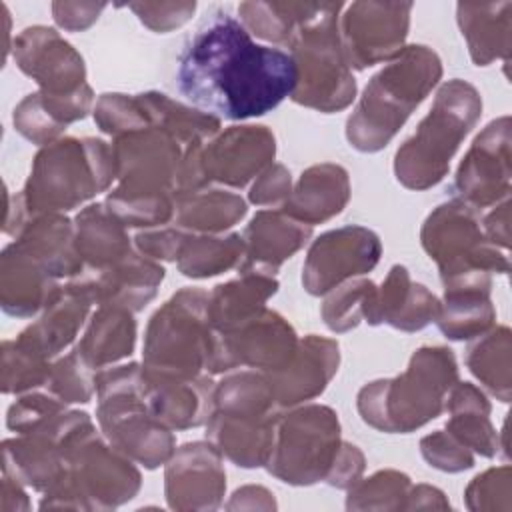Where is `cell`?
Returning <instances> with one entry per match:
<instances>
[{
  "label": "cell",
  "instance_id": "cell-4",
  "mask_svg": "<svg viewBox=\"0 0 512 512\" xmlns=\"http://www.w3.org/2000/svg\"><path fill=\"white\" fill-rule=\"evenodd\" d=\"M440 74L442 66L436 52L420 44L406 46L364 88L362 100L346 124L348 142L362 152H376L386 146Z\"/></svg>",
  "mask_w": 512,
  "mask_h": 512
},
{
  "label": "cell",
  "instance_id": "cell-16",
  "mask_svg": "<svg viewBox=\"0 0 512 512\" xmlns=\"http://www.w3.org/2000/svg\"><path fill=\"white\" fill-rule=\"evenodd\" d=\"M14 58L20 70L32 76L46 94H74L86 86L82 56L52 28L22 30L14 40Z\"/></svg>",
  "mask_w": 512,
  "mask_h": 512
},
{
  "label": "cell",
  "instance_id": "cell-15",
  "mask_svg": "<svg viewBox=\"0 0 512 512\" xmlns=\"http://www.w3.org/2000/svg\"><path fill=\"white\" fill-rule=\"evenodd\" d=\"M378 236L362 226L330 230L314 240L304 262L302 284L310 294H324L342 280L364 274L380 258Z\"/></svg>",
  "mask_w": 512,
  "mask_h": 512
},
{
  "label": "cell",
  "instance_id": "cell-20",
  "mask_svg": "<svg viewBox=\"0 0 512 512\" xmlns=\"http://www.w3.org/2000/svg\"><path fill=\"white\" fill-rule=\"evenodd\" d=\"M440 302L422 284H412L404 266H394L380 290L374 288L364 318L370 324L386 322L398 330L414 332L438 318Z\"/></svg>",
  "mask_w": 512,
  "mask_h": 512
},
{
  "label": "cell",
  "instance_id": "cell-22",
  "mask_svg": "<svg viewBox=\"0 0 512 512\" xmlns=\"http://www.w3.org/2000/svg\"><path fill=\"white\" fill-rule=\"evenodd\" d=\"M312 226L288 216L286 212H258L248 224L242 242L246 262L242 270L270 274L306 244Z\"/></svg>",
  "mask_w": 512,
  "mask_h": 512
},
{
  "label": "cell",
  "instance_id": "cell-1",
  "mask_svg": "<svg viewBox=\"0 0 512 512\" xmlns=\"http://www.w3.org/2000/svg\"><path fill=\"white\" fill-rule=\"evenodd\" d=\"M298 84L290 52L256 44L222 8L186 38L176 68L180 94L210 116L246 120L274 110Z\"/></svg>",
  "mask_w": 512,
  "mask_h": 512
},
{
  "label": "cell",
  "instance_id": "cell-17",
  "mask_svg": "<svg viewBox=\"0 0 512 512\" xmlns=\"http://www.w3.org/2000/svg\"><path fill=\"white\" fill-rule=\"evenodd\" d=\"M508 178V118H500L474 140L458 168L452 190L456 200L470 206H488L500 196H508Z\"/></svg>",
  "mask_w": 512,
  "mask_h": 512
},
{
  "label": "cell",
  "instance_id": "cell-26",
  "mask_svg": "<svg viewBox=\"0 0 512 512\" xmlns=\"http://www.w3.org/2000/svg\"><path fill=\"white\" fill-rule=\"evenodd\" d=\"M488 292L490 280H468L446 286L444 304H440L436 318V324L446 338H472L490 326L494 320V308Z\"/></svg>",
  "mask_w": 512,
  "mask_h": 512
},
{
  "label": "cell",
  "instance_id": "cell-30",
  "mask_svg": "<svg viewBox=\"0 0 512 512\" xmlns=\"http://www.w3.org/2000/svg\"><path fill=\"white\" fill-rule=\"evenodd\" d=\"M448 410L452 412V420L446 424L450 436H454L462 446L474 448L482 456L496 454L498 442L488 420L490 406L478 388L468 382L454 386Z\"/></svg>",
  "mask_w": 512,
  "mask_h": 512
},
{
  "label": "cell",
  "instance_id": "cell-29",
  "mask_svg": "<svg viewBox=\"0 0 512 512\" xmlns=\"http://www.w3.org/2000/svg\"><path fill=\"white\" fill-rule=\"evenodd\" d=\"M510 2L502 4H458V24L468 40L472 60L486 66L500 54H508Z\"/></svg>",
  "mask_w": 512,
  "mask_h": 512
},
{
  "label": "cell",
  "instance_id": "cell-19",
  "mask_svg": "<svg viewBox=\"0 0 512 512\" xmlns=\"http://www.w3.org/2000/svg\"><path fill=\"white\" fill-rule=\"evenodd\" d=\"M226 474L220 466L218 448L214 444H186L178 450L166 470V494L170 506L182 504L188 498L186 508H198L196 500H204V506L214 508L226 488Z\"/></svg>",
  "mask_w": 512,
  "mask_h": 512
},
{
  "label": "cell",
  "instance_id": "cell-18",
  "mask_svg": "<svg viewBox=\"0 0 512 512\" xmlns=\"http://www.w3.org/2000/svg\"><path fill=\"white\" fill-rule=\"evenodd\" d=\"M162 278V266L128 254L110 266L80 272L72 284L102 306L140 310L156 294Z\"/></svg>",
  "mask_w": 512,
  "mask_h": 512
},
{
  "label": "cell",
  "instance_id": "cell-9",
  "mask_svg": "<svg viewBox=\"0 0 512 512\" xmlns=\"http://www.w3.org/2000/svg\"><path fill=\"white\" fill-rule=\"evenodd\" d=\"M342 8L340 2L318 4L312 18L302 24L290 42V54L298 68L292 100L320 112L342 110L356 94V82L338 36V12Z\"/></svg>",
  "mask_w": 512,
  "mask_h": 512
},
{
  "label": "cell",
  "instance_id": "cell-10",
  "mask_svg": "<svg viewBox=\"0 0 512 512\" xmlns=\"http://www.w3.org/2000/svg\"><path fill=\"white\" fill-rule=\"evenodd\" d=\"M268 470L290 484H312L330 478L340 458V424L326 406H308L276 422ZM344 446V444H342Z\"/></svg>",
  "mask_w": 512,
  "mask_h": 512
},
{
  "label": "cell",
  "instance_id": "cell-3",
  "mask_svg": "<svg viewBox=\"0 0 512 512\" xmlns=\"http://www.w3.org/2000/svg\"><path fill=\"white\" fill-rule=\"evenodd\" d=\"M116 176L112 148L102 140L66 138L38 152L30 178L18 198L16 222L6 232L24 228V216L36 218L76 204L104 190Z\"/></svg>",
  "mask_w": 512,
  "mask_h": 512
},
{
  "label": "cell",
  "instance_id": "cell-32",
  "mask_svg": "<svg viewBox=\"0 0 512 512\" xmlns=\"http://www.w3.org/2000/svg\"><path fill=\"white\" fill-rule=\"evenodd\" d=\"M318 4H276V2H244L238 6L242 26L250 36L290 46L296 32L312 18Z\"/></svg>",
  "mask_w": 512,
  "mask_h": 512
},
{
  "label": "cell",
  "instance_id": "cell-12",
  "mask_svg": "<svg viewBox=\"0 0 512 512\" xmlns=\"http://www.w3.org/2000/svg\"><path fill=\"white\" fill-rule=\"evenodd\" d=\"M410 2H354L342 16V54L346 64L366 66L396 58L404 48Z\"/></svg>",
  "mask_w": 512,
  "mask_h": 512
},
{
  "label": "cell",
  "instance_id": "cell-37",
  "mask_svg": "<svg viewBox=\"0 0 512 512\" xmlns=\"http://www.w3.org/2000/svg\"><path fill=\"white\" fill-rule=\"evenodd\" d=\"M422 454L430 462V466H436L446 472H458L472 466V454L466 450V446L458 444L454 436H448V432H434L422 440Z\"/></svg>",
  "mask_w": 512,
  "mask_h": 512
},
{
  "label": "cell",
  "instance_id": "cell-24",
  "mask_svg": "<svg viewBox=\"0 0 512 512\" xmlns=\"http://www.w3.org/2000/svg\"><path fill=\"white\" fill-rule=\"evenodd\" d=\"M348 174L342 166L322 164L308 168L294 194L286 200L284 212L308 226L338 214L348 200Z\"/></svg>",
  "mask_w": 512,
  "mask_h": 512
},
{
  "label": "cell",
  "instance_id": "cell-33",
  "mask_svg": "<svg viewBox=\"0 0 512 512\" xmlns=\"http://www.w3.org/2000/svg\"><path fill=\"white\" fill-rule=\"evenodd\" d=\"M242 252L244 242L238 234L228 238H186L178 254V266L190 278H208L238 264Z\"/></svg>",
  "mask_w": 512,
  "mask_h": 512
},
{
  "label": "cell",
  "instance_id": "cell-6",
  "mask_svg": "<svg viewBox=\"0 0 512 512\" xmlns=\"http://www.w3.org/2000/svg\"><path fill=\"white\" fill-rule=\"evenodd\" d=\"M482 112L474 86L462 80L446 82L418 130L398 148L396 178L414 190L440 182L448 170L462 138L470 132Z\"/></svg>",
  "mask_w": 512,
  "mask_h": 512
},
{
  "label": "cell",
  "instance_id": "cell-25",
  "mask_svg": "<svg viewBox=\"0 0 512 512\" xmlns=\"http://www.w3.org/2000/svg\"><path fill=\"white\" fill-rule=\"evenodd\" d=\"M278 282L270 274L246 272L238 280L216 286L208 294V318L212 328L222 334L246 322L264 308V302L274 294Z\"/></svg>",
  "mask_w": 512,
  "mask_h": 512
},
{
  "label": "cell",
  "instance_id": "cell-11",
  "mask_svg": "<svg viewBox=\"0 0 512 512\" xmlns=\"http://www.w3.org/2000/svg\"><path fill=\"white\" fill-rule=\"evenodd\" d=\"M422 244L440 266L446 284L470 278H490L492 270H508L506 256L488 246L474 218V206L452 200L438 206L422 228Z\"/></svg>",
  "mask_w": 512,
  "mask_h": 512
},
{
  "label": "cell",
  "instance_id": "cell-34",
  "mask_svg": "<svg viewBox=\"0 0 512 512\" xmlns=\"http://www.w3.org/2000/svg\"><path fill=\"white\" fill-rule=\"evenodd\" d=\"M508 342V328L490 332L486 338L478 340L468 348V366L472 374L484 382V386L496 394L502 402L510 398V378H508V350L510 346L498 348Z\"/></svg>",
  "mask_w": 512,
  "mask_h": 512
},
{
  "label": "cell",
  "instance_id": "cell-39",
  "mask_svg": "<svg viewBox=\"0 0 512 512\" xmlns=\"http://www.w3.org/2000/svg\"><path fill=\"white\" fill-rule=\"evenodd\" d=\"M290 198V174L284 166L268 168L262 178L252 186L250 200L254 204H276Z\"/></svg>",
  "mask_w": 512,
  "mask_h": 512
},
{
  "label": "cell",
  "instance_id": "cell-13",
  "mask_svg": "<svg viewBox=\"0 0 512 512\" xmlns=\"http://www.w3.org/2000/svg\"><path fill=\"white\" fill-rule=\"evenodd\" d=\"M274 136L264 126H232L206 146L190 148L188 174L194 190L206 180L244 186L274 158Z\"/></svg>",
  "mask_w": 512,
  "mask_h": 512
},
{
  "label": "cell",
  "instance_id": "cell-7",
  "mask_svg": "<svg viewBox=\"0 0 512 512\" xmlns=\"http://www.w3.org/2000/svg\"><path fill=\"white\" fill-rule=\"evenodd\" d=\"M218 336L208 318V292L184 288L150 320L144 344V370L178 378L214 374Z\"/></svg>",
  "mask_w": 512,
  "mask_h": 512
},
{
  "label": "cell",
  "instance_id": "cell-21",
  "mask_svg": "<svg viewBox=\"0 0 512 512\" xmlns=\"http://www.w3.org/2000/svg\"><path fill=\"white\" fill-rule=\"evenodd\" d=\"M338 370V344L310 334L292 360L278 372L266 374L276 404L290 406L320 394Z\"/></svg>",
  "mask_w": 512,
  "mask_h": 512
},
{
  "label": "cell",
  "instance_id": "cell-27",
  "mask_svg": "<svg viewBox=\"0 0 512 512\" xmlns=\"http://www.w3.org/2000/svg\"><path fill=\"white\" fill-rule=\"evenodd\" d=\"M124 224L102 204L88 206L76 218L74 246L80 260L90 268L110 266L128 256V236Z\"/></svg>",
  "mask_w": 512,
  "mask_h": 512
},
{
  "label": "cell",
  "instance_id": "cell-38",
  "mask_svg": "<svg viewBox=\"0 0 512 512\" xmlns=\"http://www.w3.org/2000/svg\"><path fill=\"white\" fill-rule=\"evenodd\" d=\"M142 24L156 32H168L182 26L196 10V2H172V4H130Z\"/></svg>",
  "mask_w": 512,
  "mask_h": 512
},
{
  "label": "cell",
  "instance_id": "cell-35",
  "mask_svg": "<svg viewBox=\"0 0 512 512\" xmlns=\"http://www.w3.org/2000/svg\"><path fill=\"white\" fill-rule=\"evenodd\" d=\"M374 288L376 286L370 280H350L344 286H338L322 306V316L328 328L336 332L354 328L362 320Z\"/></svg>",
  "mask_w": 512,
  "mask_h": 512
},
{
  "label": "cell",
  "instance_id": "cell-36",
  "mask_svg": "<svg viewBox=\"0 0 512 512\" xmlns=\"http://www.w3.org/2000/svg\"><path fill=\"white\" fill-rule=\"evenodd\" d=\"M46 388H50L52 396L62 402H88L92 396V378L90 366L78 354V350L70 352L66 358L58 360L50 368V376L46 380Z\"/></svg>",
  "mask_w": 512,
  "mask_h": 512
},
{
  "label": "cell",
  "instance_id": "cell-14",
  "mask_svg": "<svg viewBox=\"0 0 512 512\" xmlns=\"http://www.w3.org/2000/svg\"><path fill=\"white\" fill-rule=\"evenodd\" d=\"M296 352V334L282 316L260 310L236 328L218 334L216 372H226L238 364L262 368L266 374L282 370Z\"/></svg>",
  "mask_w": 512,
  "mask_h": 512
},
{
  "label": "cell",
  "instance_id": "cell-23",
  "mask_svg": "<svg viewBox=\"0 0 512 512\" xmlns=\"http://www.w3.org/2000/svg\"><path fill=\"white\" fill-rule=\"evenodd\" d=\"M92 90L88 84L74 94H28L14 110L16 130L36 144H46L90 110Z\"/></svg>",
  "mask_w": 512,
  "mask_h": 512
},
{
  "label": "cell",
  "instance_id": "cell-8",
  "mask_svg": "<svg viewBox=\"0 0 512 512\" xmlns=\"http://www.w3.org/2000/svg\"><path fill=\"white\" fill-rule=\"evenodd\" d=\"M94 382L100 398L98 422L112 446L146 468L162 464L172 454L174 438L142 396L140 366L128 364L104 370Z\"/></svg>",
  "mask_w": 512,
  "mask_h": 512
},
{
  "label": "cell",
  "instance_id": "cell-5",
  "mask_svg": "<svg viewBox=\"0 0 512 512\" xmlns=\"http://www.w3.org/2000/svg\"><path fill=\"white\" fill-rule=\"evenodd\" d=\"M458 378L452 350L434 346L414 352L394 380H378L358 394L362 420L384 432H412L442 412L444 394Z\"/></svg>",
  "mask_w": 512,
  "mask_h": 512
},
{
  "label": "cell",
  "instance_id": "cell-40",
  "mask_svg": "<svg viewBox=\"0 0 512 512\" xmlns=\"http://www.w3.org/2000/svg\"><path fill=\"white\" fill-rule=\"evenodd\" d=\"M106 4H78V2H54L52 14L54 20L66 30H84L88 28Z\"/></svg>",
  "mask_w": 512,
  "mask_h": 512
},
{
  "label": "cell",
  "instance_id": "cell-41",
  "mask_svg": "<svg viewBox=\"0 0 512 512\" xmlns=\"http://www.w3.org/2000/svg\"><path fill=\"white\" fill-rule=\"evenodd\" d=\"M184 240L186 238L178 230L146 232L136 236V244L142 252L150 254V258H168V260L178 258Z\"/></svg>",
  "mask_w": 512,
  "mask_h": 512
},
{
  "label": "cell",
  "instance_id": "cell-28",
  "mask_svg": "<svg viewBox=\"0 0 512 512\" xmlns=\"http://www.w3.org/2000/svg\"><path fill=\"white\" fill-rule=\"evenodd\" d=\"M134 340L136 324L130 316V310L118 306H102L92 316L90 326L76 350L84 362L94 368L130 356Z\"/></svg>",
  "mask_w": 512,
  "mask_h": 512
},
{
  "label": "cell",
  "instance_id": "cell-2",
  "mask_svg": "<svg viewBox=\"0 0 512 512\" xmlns=\"http://www.w3.org/2000/svg\"><path fill=\"white\" fill-rule=\"evenodd\" d=\"M80 270L70 222L56 214L32 218L2 254L4 312L32 316L58 294L56 278L78 276Z\"/></svg>",
  "mask_w": 512,
  "mask_h": 512
},
{
  "label": "cell",
  "instance_id": "cell-31",
  "mask_svg": "<svg viewBox=\"0 0 512 512\" xmlns=\"http://www.w3.org/2000/svg\"><path fill=\"white\" fill-rule=\"evenodd\" d=\"M176 220L184 228L218 232L230 228L246 214L240 196L220 190L176 194Z\"/></svg>",
  "mask_w": 512,
  "mask_h": 512
}]
</instances>
